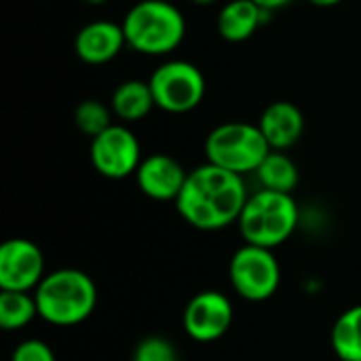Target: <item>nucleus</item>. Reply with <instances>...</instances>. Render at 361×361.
<instances>
[{
	"instance_id": "25",
	"label": "nucleus",
	"mask_w": 361,
	"mask_h": 361,
	"mask_svg": "<svg viewBox=\"0 0 361 361\" xmlns=\"http://www.w3.org/2000/svg\"><path fill=\"white\" fill-rule=\"evenodd\" d=\"M82 2H87V4H106L108 0H82Z\"/></svg>"
},
{
	"instance_id": "4",
	"label": "nucleus",
	"mask_w": 361,
	"mask_h": 361,
	"mask_svg": "<svg viewBox=\"0 0 361 361\" xmlns=\"http://www.w3.org/2000/svg\"><path fill=\"white\" fill-rule=\"evenodd\" d=\"M237 222L250 245L273 250L292 237L298 224V207L292 195L262 188L254 197H247Z\"/></svg>"
},
{
	"instance_id": "21",
	"label": "nucleus",
	"mask_w": 361,
	"mask_h": 361,
	"mask_svg": "<svg viewBox=\"0 0 361 361\" xmlns=\"http://www.w3.org/2000/svg\"><path fill=\"white\" fill-rule=\"evenodd\" d=\"M11 361H55V353L51 351V347L42 341H23L15 351H13V360Z\"/></svg>"
},
{
	"instance_id": "12",
	"label": "nucleus",
	"mask_w": 361,
	"mask_h": 361,
	"mask_svg": "<svg viewBox=\"0 0 361 361\" xmlns=\"http://www.w3.org/2000/svg\"><path fill=\"white\" fill-rule=\"evenodd\" d=\"M127 47V38L121 23L102 19L82 25L74 38V53L89 66H104L121 55Z\"/></svg>"
},
{
	"instance_id": "26",
	"label": "nucleus",
	"mask_w": 361,
	"mask_h": 361,
	"mask_svg": "<svg viewBox=\"0 0 361 361\" xmlns=\"http://www.w3.org/2000/svg\"><path fill=\"white\" fill-rule=\"evenodd\" d=\"M178 361H186V360H178Z\"/></svg>"
},
{
	"instance_id": "14",
	"label": "nucleus",
	"mask_w": 361,
	"mask_h": 361,
	"mask_svg": "<svg viewBox=\"0 0 361 361\" xmlns=\"http://www.w3.org/2000/svg\"><path fill=\"white\" fill-rule=\"evenodd\" d=\"M273 13L260 8L254 0H231L220 8L218 34L228 42H243L252 38Z\"/></svg>"
},
{
	"instance_id": "24",
	"label": "nucleus",
	"mask_w": 361,
	"mask_h": 361,
	"mask_svg": "<svg viewBox=\"0 0 361 361\" xmlns=\"http://www.w3.org/2000/svg\"><path fill=\"white\" fill-rule=\"evenodd\" d=\"M190 2H195L199 6H209V4H216L218 0H190Z\"/></svg>"
},
{
	"instance_id": "22",
	"label": "nucleus",
	"mask_w": 361,
	"mask_h": 361,
	"mask_svg": "<svg viewBox=\"0 0 361 361\" xmlns=\"http://www.w3.org/2000/svg\"><path fill=\"white\" fill-rule=\"evenodd\" d=\"M260 8H264V11H269V13H273V11H279V8H283V6H288V4H292L294 0H254Z\"/></svg>"
},
{
	"instance_id": "9",
	"label": "nucleus",
	"mask_w": 361,
	"mask_h": 361,
	"mask_svg": "<svg viewBox=\"0 0 361 361\" xmlns=\"http://www.w3.org/2000/svg\"><path fill=\"white\" fill-rule=\"evenodd\" d=\"M44 279V258L36 243L11 239L0 250V288L6 292H30Z\"/></svg>"
},
{
	"instance_id": "18",
	"label": "nucleus",
	"mask_w": 361,
	"mask_h": 361,
	"mask_svg": "<svg viewBox=\"0 0 361 361\" xmlns=\"http://www.w3.org/2000/svg\"><path fill=\"white\" fill-rule=\"evenodd\" d=\"M38 315L36 298L27 292H6L0 294V326L8 332L25 328Z\"/></svg>"
},
{
	"instance_id": "13",
	"label": "nucleus",
	"mask_w": 361,
	"mask_h": 361,
	"mask_svg": "<svg viewBox=\"0 0 361 361\" xmlns=\"http://www.w3.org/2000/svg\"><path fill=\"white\" fill-rule=\"evenodd\" d=\"M258 127L269 142L271 150H288L292 148L305 133V114L302 110L286 99L273 102L264 108Z\"/></svg>"
},
{
	"instance_id": "11",
	"label": "nucleus",
	"mask_w": 361,
	"mask_h": 361,
	"mask_svg": "<svg viewBox=\"0 0 361 361\" xmlns=\"http://www.w3.org/2000/svg\"><path fill=\"white\" fill-rule=\"evenodd\" d=\"M188 173L169 154H152L142 159L135 180L140 190L154 201H178Z\"/></svg>"
},
{
	"instance_id": "3",
	"label": "nucleus",
	"mask_w": 361,
	"mask_h": 361,
	"mask_svg": "<svg viewBox=\"0 0 361 361\" xmlns=\"http://www.w3.org/2000/svg\"><path fill=\"white\" fill-rule=\"evenodd\" d=\"M38 315L53 326H76L85 322L97 302L93 279L78 269H59L44 275L36 288Z\"/></svg>"
},
{
	"instance_id": "2",
	"label": "nucleus",
	"mask_w": 361,
	"mask_h": 361,
	"mask_svg": "<svg viewBox=\"0 0 361 361\" xmlns=\"http://www.w3.org/2000/svg\"><path fill=\"white\" fill-rule=\"evenodd\" d=\"M121 25L127 47L150 57L173 53L186 36V19L182 11L167 0L135 2Z\"/></svg>"
},
{
	"instance_id": "16",
	"label": "nucleus",
	"mask_w": 361,
	"mask_h": 361,
	"mask_svg": "<svg viewBox=\"0 0 361 361\" xmlns=\"http://www.w3.org/2000/svg\"><path fill=\"white\" fill-rule=\"evenodd\" d=\"M256 173H258V180L264 190L290 195L298 184V167L294 165V161L288 154H283L279 150H271Z\"/></svg>"
},
{
	"instance_id": "15",
	"label": "nucleus",
	"mask_w": 361,
	"mask_h": 361,
	"mask_svg": "<svg viewBox=\"0 0 361 361\" xmlns=\"http://www.w3.org/2000/svg\"><path fill=\"white\" fill-rule=\"evenodd\" d=\"M154 95L150 89L148 80H140V78H129L123 80L114 91H112V99H110V108L112 112L125 121V123H135L146 118L152 108H154Z\"/></svg>"
},
{
	"instance_id": "1",
	"label": "nucleus",
	"mask_w": 361,
	"mask_h": 361,
	"mask_svg": "<svg viewBox=\"0 0 361 361\" xmlns=\"http://www.w3.org/2000/svg\"><path fill=\"white\" fill-rule=\"evenodd\" d=\"M247 203L243 178L205 163L192 169L176 201L180 216L201 231H218L239 220Z\"/></svg>"
},
{
	"instance_id": "23",
	"label": "nucleus",
	"mask_w": 361,
	"mask_h": 361,
	"mask_svg": "<svg viewBox=\"0 0 361 361\" xmlns=\"http://www.w3.org/2000/svg\"><path fill=\"white\" fill-rule=\"evenodd\" d=\"M309 2L315 4V6H319V8H330V6H336V4H341L345 0H309Z\"/></svg>"
},
{
	"instance_id": "20",
	"label": "nucleus",
	"mask_w": 361,
	"mask_h": 361,
	"mask_svg": "<svg viewBox=\"0 0 361 361\" xmlns=\"http://www.w3.org/2000/svg\"><path fill=\"white\" fill-rule=\"evenodd\" d=\"M131 361H178V353L167 338L148 336L135 347Z\"/></svg>"
},
{
	"instance_id": "8",
	"label": "nucleus",
	"mask_w": 361,
	"mask_h": 361,
	"mask_svg": "<svg viewBox=\"0 0 361 361\" xmlns=\"http://www.w3.org/2000/svg\"><path fill=\"white\" fill-rule=\"evenodd\" d=\"M91 163L97 173L110 180H123L137 171L142 148L135 133L125 125H110L91 140Z\"/></svg>"
},
{
	"instance_id": "6",
	"label": "nucleus",
	"mask_w": 361,
	"mask_h": 361,
	"mask_svg": "<svg viewBox=\"0 0 361 361\" xmlns=\"http://www.w3.org/2000/svg\"><path fill=\"white\" fill-rule=\"evenodd\" d=\"M157 108L169 114L195 110L207 91L205 74L186 59H169L161 63L148 78Z\"/></svg>"
},
{
	"instance_id": "19",
	"label": "nucleus",
	"mask_w": 361,
	"mask_h": 361,
	"mask_svg": "<svg viewBox=\"0 0 361 361\" xmlns=\"http://www.w3.org/2000/svg\"><path fill=\"white\" fill-rule=\"evenodd\" d=\"M110 116H112V112H110L108 106H104L97 99H85V102H80L76 106L74 123H76L80 133H85V135H89L93 140L112 125Z\"/></svg>"
},
{
	"instance_id": "7",
	"label": "nucleus",
	"mask_w": 361,
	"mask_h": 361,
	"mask_svg": "<svg viewBox=\"0 0 361 361\" xmlns=\"http://www.w3.org/2000/svg\"><path fill=\"white\" fill-rule=\"evenodd\" d=\"M228 275L237 294L252 302L269 300L281 281V269L273 250L250 243L235 252Z\"/></svg>"
},
{
	"instance_id": "10",
	"label": "nucleus",
	"mask_w": 361,
	"mask_h": 361,
	"mask_svg": "<svg viewBox=\"0 0 361 361\" xmlns=\"http://www.w3.org/2000/svg\"><path fill=\"white\" fill-rule=\"evenodd\" d=\"M233 324V305L220 292L197 294L184 311V330L192 341L212 343L222 338Z\"/></svg>"
},
{
	"instance_id": "17",
	"label": "nucleus",
	"mask_w": 361,
	"mask_h": 361,
	"mask_svg": "<svg viewBox=\"0 0 361 361\" xmlns=\"http://www.w3.org/2000/svg\"><path fill=\"white\" fill-rule=\"evenodd\" d=\"M332 349L343 361H361V305L336 319L332 328Z\"/></svg>"
},
{
	"instance_id": "5",
	"label": "nucleus",
	"mask_w": 361,
	"mask_h": 361,
	"mask_svg": "<svg viewBox=\"0 0 361 361\" xmlns=\"http://www.w3.org/2000/svg\"><path fill=\"white\" fill-rule=\"evenodd\" d=\"M271 146L258 125L252 123H224L209 131L205 140L207 163L218 165L233 173L258 171L269 157Z\"/></svg>"
}]
</instances>
